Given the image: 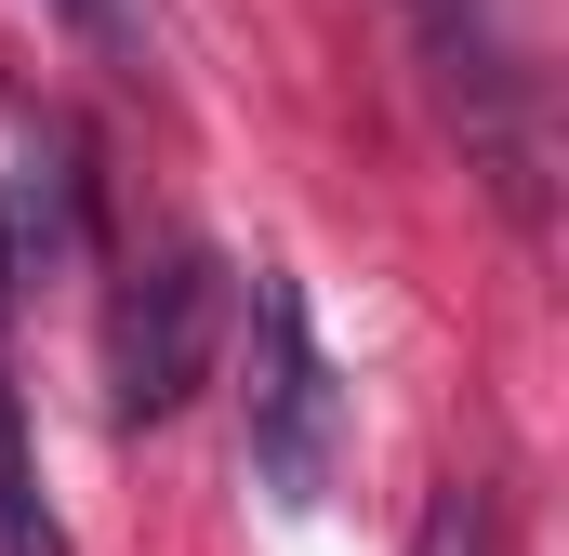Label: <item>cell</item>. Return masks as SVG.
Instances as JSON below:
<instances>
[{
	"label": "cell",
	"mask_w": 569,
	"mask_h": 556,
	"mask_svg": "<svg viewBox=\"0 0 569 556\" xmlns=\"http://www.w3.org/2000/svg\"><path fill=\"white\" fill-rule=\"evenodd\" d=\"M239 450H252V490L279 517H318L345 477V371H331L291 266H252V437Z\"/></svg>",
	"instance_id": "obj_1"
},
{
	"label": "cell",
	"mask_w": 569,
	"mask_h": 556,
	"mask_svg": "<svg viewBox=\"0 0 569 556\" xmlns=\"http://www.w3.org/2000/svg\"><path fill=\"white\" fill-rule=\"evenodd\" d=\"M212 331H226V266L199 239L146 252L120 291H107V411L120 424H172L212 371Z\"/></svg>",
	"instance_id": "obj_2"
},
{
	"label": "cell",
	"mask_w": 569,
	"mask_h": 556,
	"mask_svg": "<svg viewBox=\"0 0 569 556\" xmlns=\"http://www.w3.org/2000/svg\"><path fill=\"white\" fill-rule=\"evenodd\" d=\"M93 252V172L80 133H27L13 186H0V278H67Z\"/></svg>",
	"instance_id": "obj_3"
},
{
	"label": "cell",
	"mask_w": 569,
	"mask_h": 556,
	"mask_svg": "<svg viewBox=\"0 0 569 556\" xmlns=\"http://www.w3.org/2000/svg\"><path fill=\"white\" fill-rule=\"evenodd\" d=\"M13 305V278H0ZM0 556H67L53 504H40V464H27V398H13V358H0Z\"/></svg>",
	"instance_id": "obj_4"
},
{
	"label": "cell",
	"mask_w": 569,
	"mask_h": 556,
	"mask_svg": "<svg viewBox=\"0 0 569 556\" xmlns=\"http://www.w3.org/2000/svg\"><path fill=\"white\" fill-rule=\"evenodd\" d=\"M40 13H53L120 93H159V13H146V0H40Z\"/></svg>",
	"instance_id": "obj_5"
},
{
	"label": "cell",
	"mask_w": 569,
	"mask_h": 556,
	"mask_svg": "<svg viewBox=\"0 0 569 556\" xmlns=\"http://www.w3.org/2000/svg\"><path fill=\"white\" fill-rule=\"evenodd\" d=\"M425 13V53L450 93H503V53H490V27H477V0H411Z\"/></svg>",
	"instance_id": "obj_6"
},
{
	"label": "cell",
	"mask_w": 569,
	"mask_h": 556,
	"mask_svg": "<svg viewBox=\"0 0 569 556\" xmlns=\"http://www.w3.org/2000/svg\"><path fill=\"white\" fill-rule=\"evenodd\" d=\"M411 556H490V490H477V477H450L425 517H411Z\"/></svg>",
	"instance_id": "obj_7"
}]
</instances>
